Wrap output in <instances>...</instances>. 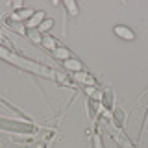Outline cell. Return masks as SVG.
Listing matches in <instances>:
<instances>
[{
  "mask_svg": "<svg viewBox=\"0 0 148 148\" xmlns=\"http://www.w3.org/2000/svg\"><path fill=\"white\" fill-rule=\"evenodd\" d=\"M32 39H34L35 43H41V41H43V39L39 37V34H37V32H32Z\"/></svg>",
  "mask_w": 148,
  "mask_h": 148,
  "instance_id": "obj_11",
  "label": "cell"
},
{
  "mask_svg": "<svg viewBox=\"0 0 148 148\" xmlns=\"http://www.w3.org/2000/svg\"><path fill=\"white\" fill-rule=\"evenodd\" d=\"M43 21H45V13H43V11H35V13H34V17H32L30 21L26 22V26L30 28V30H34V28H39Z\"/></svg>",
  "mask_w": 148,
  "mask_h": 148,
  "instance_id": "obj_2",
  "label": "cell"
},
{
  "mask_svg": "<svg viewBox=\"0 0 148 148\" xmlns=\"http://www.w3.org/2000/svg\"><path fill=\"white\" fill-rule=\"evenodd\" d=\"M54 54H56V58H58V59H63V61H67V59H71V52H69L67 48H63V46H59V48H56V50H54Z\"/></svg>",
  "mask_w": 148,
  "mask_h": 148,
  "instance_id": "obj_7",
  "label": "cell"
},
{
  "mask_svg": "<svg viewBox=\"0 0 148 148\" xmlns=\"http://www.w3.org/2000/svg\"><path fill=\"white\" fill-rule=\"evenodd\" d=\"M52 26H54V21H52V18H46V21H43V22H41V26H39V32H41V34H45V32H48Z\"/></svg>",
  "mask_w": 148,
  "mask_h": 148,
  "instance_id": "obj_9",
  "label": "cell"
},
{
  "mask_svg": "<svg viewBox=\"0 0 148 148\" xmlns=\"http://www.w3.org/2000/svg\"><path fill=\"white\" fill-rule=\"evenodd\" d=\"M41 43L45 45V48H50V50H56V48H59L58 41H56L54 37H48V35H43V41H41Z\"/></svg>",
  "mask_w": 148,
  "mask_h": 148,
  "instance_id": "obj_4",
  "label": "cell"
},
{
  "mask_svg": "<svg viewBox=\"0 0 148 148\" xmlns=\"http://www.w3.org/2000/svg\"><path fill=\"white\" fill-rule=\"evenodd\" d=\"M32 17H34V11H32V9H21V11H17L15 15H13L15 21H22V18H28V21H30Z\"/></svg>",
  "mask_w": 148,
  "mask_h": 148,
  "instance_id": "obj_6",
  "label": "cell"
},
{
  "mask_svg": "<svg viewBox=\"0 0 148 148\" xmlns=\"http://www.w3.org/2000/svg\"><path fill=\"white\" fill-rule=\"evenodd\" d=\"M65 8L69 9V15H72V17L78 15V6L72 2V0H67V2H65Z\"/></svg>",
  "mask_w": 148,
  "mask_h": 148,
  "instance_id": "obj_8",
  "label": "cell"
},
{
  "mask_svg": "<svg viewBox=\"0 0 148 148\" xmlns=\"http://www.w3.org/2000/svg\"><path fill=\"white\" fill-rule=\"evenodd\" d=\"M63 63H65V67H67L69 71H72V72H82V69H83V65L78 61V59H74V58L67 59V61H63Z\"/></svg>",
  "mask_w": 148,
  "mask_h": 148,
  "instance_id": "obj_3",
  "label": "cell"
},
{
  "mask_svg": "<svg viewBox=\"0 0 148 148\" xmlns=\"http://www.w3.org/2000/svg\"><path fill=\"white\" fill-rule=\"evenodd\" d=\"M113 117H115V122H117L119 126H122V124H124V111L122 109H115L113 111Z\"/></svg>",
  "mask_w": 148,
  "mask_h": 148,
  "instance_id": "obj_10",
  "label": "cell"
},
{
  "mask_svg": "<svg viewBox=\"0 0 148 148\" xmlns=\"http://www.w3.org/2000/svg\"><path fill=\"white\" fill-rule=\"evenodd\" d=\"M115 35L122 37V39H126V41H133V39H135V34H133L128 26H115Z\"/></svg>",
  "mask_w": 148,
  "mask_h": 148,
  "instance_id": "obj_1",
  "label": "cell"
},
{
  "mask_svg": "<svg viewBox=\"0 0 148 148\" xmlns=\"http://www.w3.org/2000/svg\"><path fill=\"white\" fill-rule=\"evenodd\" d=\"M74 78L80 80V82H83L85 85H92V83H95V78L89 76V74H85V72H76V74H74Z\"/></svg>",
  "mask_w": 148,
  "mask_h": 148,
  "instance_id": "obj_5",
  "label": "cell"
}]
</instances>
